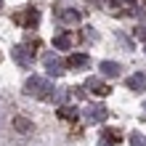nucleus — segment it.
Wrapping results in <instances>:
<instances>
[{
    "label": "nucleus",
    "instance_id": "1",
    "mask_svg": "<svg viewBox=\"0 0 146 146\" xmlns=\"http://www.w3.org/2000/svg\"><path fill=\"white\" fill-rule=\"evenodd\" d=\"M24 93H27V96H35V98H50L53 88H50V82L45 77L32 74V77H27V82H24Z\"/></svg>",
    "mask_w": 146,
    "mask_h": 146
},
{
    "label": "nucleus",
    "instance_id": "2",
    "mask_svg": "<svg viewBox=\"0 0 146 146\" xmlns=\"http://www.w3.org/2000/svg\"><path fill=\"white\" fill-rule=\"evenodd\" d=\"M13 21L19 24V27H24V29H35L40 24V11L37 8H24V11L13 13Z\"/></svg>",
    "mask_w": 146,
    "mask_h": 146
},
{
    "label": "nucleus",
    "instance_id": "3",
    "mask_svg": "<svg viewBox=\"0 0 146 146\" xmlns=\"http://www.w3.org/2000/svg\"><path fill=\"white\" fill-rule=\"evenodd\" d=\"M11 58L21 66V69H32V61H35V56H32V50H27V45L11 48Z\"/></svg>",
    "mask_w": 146,
    "mask_h": 146
},
{
    "label": "nucleus",
    "instance_id": "4",
    "mask_svg": "<svg viewBox=\"0 0 146 146\" xmlns=\"http://www.w3.org/2000/svg\"><path fill=\"white\" fill-rule=\"evenodd\" d=\"M42 66H45V72H48L50 77H61L66 64H64L58 56H53V53H45V56H42Z\"/></svg>",
    "mask_w": 146,
    "mask_h": 146
},
{
    "label": "nucleus",
    "instance_id": "5",
    "mask_svg": "<svg viewBox=\"0 0 146 146\" xmlns=\"http://www.w3.org/2000/svg\"><path fill=\"white\" fill-rule=\"evenodd\" d=\"M56 19L64 21V24H77L82 19V13L74 11V8H66V5H56Z\"/></svg>",
    "mask_w": 146,
    "mask_h": 146
},
{
    "label": "nucleus",
    "instance_id": "6",
    "mask_svg": "<svg viewBox=\"0 0 146 146\" xmlns=\"http://www.w3.org/2000/svg\"><path fill=\"white\" fill-rule=\"evenodd\" d=\"M85 90L96 93V96H109V93H111V88L104 80H98V77H88V80H85Z\"/></svg>",
    "mask_w": 146,
    "mask_h": 146
},
{
    "label": "nucleus",
    "instance_id": "7",
    "mask_svg": "<svg viewBox=\"0 0 146 146\" xmlns=\"http://www.w3.org/2000/svg\"><path fill=\"white\" fill-rule=\"evenodd\" d=\"M88 64H90L88 53H72L69 58H66V66H69V69H85Z\"/></svg>",
    "mask_w": 146,
    "mask_h": 146
},
{
    "label": "nucleus",
    "instance_id": "8",
    "mask_svg": "<svg viewBox=\"0 0 146 146\" xmlns=\"http://www.w3.org/2000/svg\"><path fill=\"white\" fill-rule=\"evenodd\" d=\"M85 114H88L90 122H104L109 111H106V106H101V104L96 106V104H93V106H88V111H85Z\"/></svg>",
    "mask_w": 146,
    "mask_h": 146
},
{
    "label": "nucleus",
    "instance_id": "9",
    "mask_svg": "<svg viewBox=\"0 0 146 146\" xmlns=\"http://www.w3.org/2000/svg\"><path fill=\"white\" fill-rule=\"evenodd\" d=\"M127 88L135 90V93H143V90H146V74H143V72H138V74L127 77Z\"/></svg>",
    "mask_w": 146,
    "mask_h": 146
},
{
    "label": "nucleus",
    "instance_id": "10",
    "mask_svg": "<svg viewBox=\"0 0 146 146\" xmlns=\"http://www.w3.org/2000/svg\"><path fill=\"white\" fill-rule=\"evenodd\" d=\"M98 69L104 72V77H119V72H122V66L114 64V61H101Z\"/></svg>",
    "mask_w": 146,
    "mask_h": 146
},
{
    "label": "nucleus",
    "instance_id": "11",
    "mask_svg": "<svg viewBox=\"0 0 146 146\" xmlns=\"http://www.w3.org/2000/svg\"><path fill=\"white\" fill-rule=\"evenodd\" d=\"M13 127H16L19 133H32V130H35V125H32L27 117H21V114H16V117H13Z\"/></svg>",
    "mask_w": 146,
    "mask_h": 146
},
{
    "label": "nucleus",
    "instance_id": "12",
    "mask_svg": "<svg viewBox=\"0 0 146 146\" xmlns=\"http://www.w3.org/2000/svg\"><path fill=\"white\" fill-rule=\"evenodd\" d=\"M53 48H58V50H69V48H72V35H66V32L56 35V37H53Z\"/></svg>",
    "mask_w": 146,
    "mask_h": 146
},
{
    "label": "nucleus",
    "instance_id": "13",
    "mask_svg": "<svg viewBox=\"0 0 146 146\" xmlns=\"http://www.w3.org/2000/svg\"><path fill=\"white\" fill-rule=\"evenodd\" d=\"M58 114H61V119H69V122H72V119L80 117V111H77V106H61Z\"/></svg>",
    "mask_w": 146,
    "mask_h": 146
},
{
    "label": "nucleus",
    "instance_id": "14",
    "mask_svg": "<svg viewBox=\"0 0 146 146\" xmlns=\"http://www.w3.org/2000/svg\"><path fill=\"white\" fill-rule=\"evenodd\" d=\"M130 146H146V135L143 133H130Z\"/></svg>",
    "mask_w": 146,
    "mask_h": 146
},
{
    "label": "nucleus",
    "instance_id": "15",
    "mask_svg": "<svg viewBox=\"0 0 146 146\" xmlns=\"http://www.w3.org/2000/svg\"><path fill=\"white\" fill-rule=\"evenodd\" d=\"M133 35H135V37H141V40L146 42V27H135V29H133Z\"/></svg>",
    "mask_w": 146,
    "mask_h": 146
},
{
    "label": "nucleus",
    "instance_id": "16",
    "mask_svg": "<svg viewBox=\"0 0 146 146\" xmlns=\"http://www.w3.org/2000/svg\"><path fill=\"white\" fill-rule=\"evenodd\" d=\"M0 8H3V0H0Z\"/></svg>",
    "mask_w": 146,
    "mask_h": 146
},
{
    "label": "nucleus",
    "instance_id": "17",
    "mask_svg": "<svg viewBox=\"0 0 146 146\" xmlns=\"http://www.w3.org/2000/svg\"><path fill=\"white\" fill-rule=\"evenodd\" d=\"M143 109H146V101H143Z\"/></svg>",
    "mask_w": 146,
    "mask_h": 146
},
{
    "label": "nucleus",
    "instance_id": "18",
    "mask_svg": "<svg viewBox=\"0 0 146 146\" xmlns=\"http://www.w3.org/2000/svg\"><path fill=\"white\" fill-rule=\"evenodd\" d=\"M0 58H3V56H0Z\"/></svg>",
    "mask_w": 146,
    "mask_h": 146
}]
</instances>
